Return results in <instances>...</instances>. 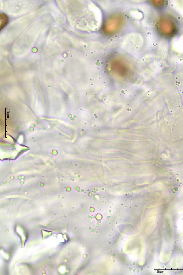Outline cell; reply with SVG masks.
I'll use <instances>...</instances> for the list:
<instances>
[{
    "mask_svg": "<svg viewBox=\"0 0 183 275\" xmlns=\"http://www.w3.org/2000/svg\"><path fill=\"white\" fill-rule=\"evenodd\" d=\"M8 23V17L7 15L5 14H1L0 15V29L2 30Z\"/></svg>",
    "mask_w": 183,
    "mask_h": 275,
    "instance_id": "6da1fadb",
    "label": "cell"
}]
</instances>
